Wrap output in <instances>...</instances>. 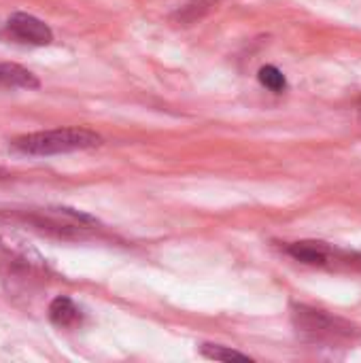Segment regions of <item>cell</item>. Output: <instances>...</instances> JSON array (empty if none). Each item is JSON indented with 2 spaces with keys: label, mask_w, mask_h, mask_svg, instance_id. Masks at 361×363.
Masks as SVG:
<instances>
[{
  "label": "cell",
  "mask_w": 361,
  "mask_h": 363,
  "mask_svg": "<svg viewBox=\"0 0 361 363\" xmlns=\"http://www.w3.org/2000/svg\"><path fill=\"white\" fill-rule=\"evenodd\" d=\"M291 325L304 342L319 347L349 345L355 342L361 334L360 328H355L351 321L306 304L291 306Z\"/></svg>",
  "instance_id": "cell-1"
},
{
  "label": "cell",
  "mask_w": 361,
  "mask_h": 363,
  "mask_svg": "<svg viewBox=\"0 0 361 363\" xmlns=\"http://www.w3.org/2000/svg\"><path fill=\"white\" fill-rule=\"evenodd\" d=\"M102 145V136L87 128H55L32 132L13 138V151L30 157H49V155H64L74 151H87Z\"/></svg>",
  "instance_id": "cell-2"
},
{
  "label": "cell",
  "mask_w": 361,
  "mask_h": 363,
  "mask_svg": "<svg viewBox=\"0 0 361 363\" xmlns=\"http://www.w3.org/2000/svg\"><path fill=\"white\" fill-rule=\"evenodd\" d=\"M0 221H13L28 225L40 234H51L57 238H79L83 236L89 228L98 225V221L81 211L74 208H13V211H2Z\"/></svg>",
  "instance_id": "cell-3"
},
{
  "label": "cell",
  "mask_w": 361,
  "mask_h": 363,
  "mask_svg": "<svg viewBox=\"0 0 361 363\" xmlns=\"http://www.w3.org/2000/svg\"><path fill=\"white\" fill-rule=\"evenodd\" d=\"M6 34L15 40V43H21V45H34V47H47L53 43V32L51 28L30 15V13H23V11H17L9 17L6 21Z\"/></svg>",
  "instance_id": "cell-4"
},
{
  "label": "cell",
  "mask_w": 361,
  "mask_h": 363,
  "mask_svg": "<svg viewBox=\"0 0 361 363\" xmlns=\"http://www.w3.org/2000/svg\"><path fill=\"white\" fill-rule=\"evenodd\" d=\"M49 321L60 330H74L83 323V311L68 296H57L47 308Z\"/></svg>",
  "instance_id": "cell-5"
},
{
  "label": "cell",
  "mask_w": 361,
  "mask_h": 363,
  "mask_svg": "<svg viewBox=\"0 0 361 363\" xmlns=\"http://www.w3.org/2000/svg\"><path fill=\"white\" fill-rule=\"evenodd\" d=\"M294 259L309 264V266H326L330 262V247L323 242H291L285 249Z\"/></svg>",
  "instance_id": "cell-6"
},
{
  "label": "cell",
  "mask_w": 361,
  "mask_h": 363,
  "mask_svg": "<svg viewBox=\"0 0 361 363\" xmlns=\"http://www.w3.org/2000/svg\"><path fill=\"white\" fill-rule=\"evenodd\" d=\"M40 81L19 64L0 62V87H17V89H36Z\"/></svg>",
  "instance_id": "cell-7"
},
{
  "label": "cell",
  "mask_w": 361,
  "mask_h": 363,
  "mask_svg": "<svg viewBox=\"0 0 361 363\" xmlns=\"http://www.w3.org/2000/svg\"><path fill=\"white\" fill-rule=\"evenodd\" d=\"M217 0H187L183 6H179L172 13V21L179 26H191L196 21H200L206 13H211L215 9Z\"/></svg>",
  "instance_id": "cell-8"
},
{
  "label": "cell",
  "mask_w": 361,
  "mask_h": 363,
  "mask_svg": "<svg viewBox=\"0 0 361 363\" xmlns=\"http://www.w3.org/2000/svg\"><path fill=\"white\" fill-rule=\"evenodd\" d=\"M200 353L206 357V359H213V362H251V357L247 353H240L236 349H230V347H223V345H202L200 347Z\"/></svg>",
  "instance_id": "cell-9"
},
{
  "label": "cell",
  "mask_w": 361,
  "mask_h": 363,
  "mask_svg": "<svg viewBox=\"0 0 361 363\" xmlns=\"http://www.w3.org/2000/svg\"><path fill=\"white\" fill-rule=\"evenodd\" d=\"M257 79H260V83H262L266 89H270V91H274V94H281V91L287 89V77H285L277 66H272V64L262 66L260 72H257Z\"/></svg>",
  "instance_id": "cell-10"
},
{
  "label": "cell",
  "mask_w": 361,
  "mask_h": 363,
  "mask_svg": "<svg viewBox=\"0 0 361 363\" xmlns=\"http://www.w3.org/2000/svg\"><path fill=\"white\" fill-rule=\"evenodd\" d=\"M2 177H6V170H4V168H0V179H2Z\"/></svg>",
  "instance_id": "cell-11"
}]
</instances>
